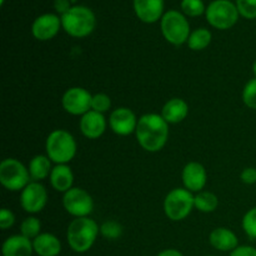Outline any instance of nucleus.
<instances>
[{"label":"nucleus","instance_id":"ddd939ff","mask_svg":"<svg viewBox=\"0 0 256 256\" xmlns=\"http://www.w3.org/2000/svg\"><path fill=\"white\" fill-rule=\"evenodd\" d=\"M110 126L118 135H129L136 130L138 122L134 112L128 108L115 109L110 115Z\"/></svg>","mask_w":256,"mask_h":256},{"label":"nucleus","instance_id":"39448f33","mask_svg":"<svg viewBox=\"0 0 256 256\" xmlns=\"http://www.w3.org/2000/svg\"><path fill=\"white\" fill-rule=\"evenodd\" d=\"M162 32L165 39L174 45H182L190 36V25L186 18L178 10H169L162 18Z\"/></svg>","mask_w":256,"mask_h":256},{"label":"nucleus","instance_id":"c85d7f7f","mask_svg":"<svg viewBox=\"0 0 256 256\" xmlns=\"http://www.w3.org/2000/svg\"><path fill=\"white\" fill-rule=\"evenodd\" d=\"M242 100L248 108L256 110V78L246 82L242 90Z\"/></svg>","mask_w":256,"mask_h":256},{"label":"nucleus","instance_id":"0eeeda50","mask_svg":"<svg viewBox=\"0 0 256 256\" xmlns=\"http://www.w3.org/2000/svg\"><path fill=\"white\" fill-rule=\"evenodd\" d=\"M194 199L192 192L188 189L172 190L166 195L164 202V210L166 216L172 222L184 220L194 208Z\"/></svg>","mask_w":256,"mask_h":256},{"label":"nucleus","instance_id":"f03ea898","mask_svg":"<svg viewBox=\"0 0 256 256\" xmlns=\"http://www.w3.org/2000/svg\"><path fill=\"white\" fill-rule=\"evenodd\" d=\"M99 232L100 228L92 219L78 218L68 228V244L75 252H86L94 245Z\"/></svg>","mask_w":256,"mask_h":256},{"label":"nucleus","instance_id":"f3484780","mask_svg":"<svg viewBox=\"0 0 256 256\" xmlns=\"http://www.w3.org/2000/svg\"><path fill=\"white\" fill-rule=\"evenodd\" d=\"M210 245L219 252H234L239 245L236 235L226 228H218L210 232Z\"/></svg>","mask_w":256,"mask_h":256},{"label":"nucleus","instance_id":"2eb2a0df","mask_svg":"<svg viewBox=\"0 0 256 256\" xmlns=\"http://www.w3.org/2000/svg\"><path fill=\"white\" fill-rule=\"evenodd\" d=\"M182 182L189 192H200L206 184V170L200 162H189L182 170Z\"/></svg>","mask_w":256,"mask_h":256},{"label":"nucleus","instance_id":"a878e982","mask_svg":"<svg viewBox=\"0 0 256 256\" xmlns=\"http://www.w3.org/2000/svg\"><path fill=\"white\" fill-rule=\"evenodd\" d=\"M182 10L185 15L192 18L200 16V15L206 12L202 0H182Z\"/></svg>","mask_w":256,"mask_h":256},{"label":"nucleus","instance_id":"6ab92c4d","mask_svg":"<svg viewBox=\"0 0 256 256\" xmlns=\"http://www.w3.org/2000/svg\"><path fill=\"white\" fill-rule=\"evenodd\" d=\"M34 252L39 256H58L62 252V242L55 235L44 232L32 240Z\"/></svg>","mask_w":256,"mask_h":256},{"label":"nucleus","instance_id":"393cba45","mask_svg":"<svg viewBox=\"0 0 256 256\" xmlns=\"http://www.w3.org/2000/svg\"><path fill=\"white\" fill-rule=\"evenodd\" d=\"M40 228H42V224L36 218H28L22 222L20 232H22V236L28 238V239H35L40 235Z\"/></svg>","mask_w":256,"mask_h":256},{"label":"nucleus","instance_id":"f704fd0d","mask_svg":"<svg viewBox=\"0 0 256 256\" xmlns=\"http://www.w3.org/2000/svg\"><path fill=\"white\" fill-rule=\"evenodd\" d=\"M70 4H72L70 0H55L54 6H55V10H56L59 14L64 15L65 12H68L70 9H72V5Z\"/></svg>","mask_w":256,"mask_h":256},{"label":"nucleus","instance_id":"412c9836","mask_svg":"<svg viewBox=\"0 0 256 256\" xmlns=\"http://www.w3.org/2000/svg\"><path fill=\"white\" fill-rule=\"evenodd\" d=\"M188 112H189V106L186 102L179 98H174L164 105L162 116L170 124H178L188 116Z\"/></svg>","mask_w":256,"mask_h":256},{"label":"nucleus","instance_id":"72a5a7b5","mask_svg":"<svg viewBox=\"0 0 256 256\" xmlns=\"http://www.w3.org/2000/svg\"><path fill=\"white\" fill-rule=\"evenodd\" d=\"M230 256H256V249L252 246H238L234 252H232Z\"/></svg>","mask_w":256,"mask_h":256},{"label":"nucleus","instance_id":"f257e3e1","mask_svg":"<svg viewBox=\"0 0 256 256\" xmlns=\"http://www.w3.org/2000/svg\"><path fill=\"white\" fill-rule=\"evenodd\" d=\"M169 122L158 114H145L138 122L136 139L140 146L150 152L162 150L169 136Z\"/></svg>","mask_w":256,"mask_h":256},{"label":"nucleus","instance_id":"7c9ffc66","mask_svg":"<svg viewBox=\"0 0 256 256\" xmlns=\"http://www.w3.org/2000/svg\"><path fill=\"white\" fill-rule=\"evenodd\" d=\"M110 106H112V100H110V98L106 94L100 92V94H96L92 96V109L94 112H102V114L104 112H108L110 109Z\"/></svg>","mask_w":256,"mask_h":256},{"label":"nucleus","instance_id":"473e14b6","mask_svg":"<svg viewBox=\"0 0 256 256\" xmlns=\"http://www.w3.org/2000/svg\"><path fill=\"white\" fill-rule=\"evenodd\" d=\"M242 182L245 184H255L256 182V169L255 168H246V169L242 170Z\"/></svg>","mask_w":256,"mask_h":256},{"label":"nucleus","instance_id":"1a4fd4ad","mask_svg":"<svg viewBox=\"0 0 256 256\" xmlns=\"http://www.w3.org/2000/svg\"><path fill=\"white\" fill-rule=\"evenodd\" d=\"M62 204L69 214L76 218L88 216L94 208V202L89 192L80 188H72L69 192H65Z\"/></svg>","mask_w":256,"mask_h":256},{"label":"nucleus","instance_id":"cd10ccee","mask_svg":"<svg viewBox=\"0 0 256 256\" xmlns=\"http://www.w3.org/2000/svg\"><path fill=\"white\" fill-rule=\"evenodd\" d=\"M100 232H102V235L105 239L116 240L118 238L122 236V225L115 222H105L100 226Z\"/></svg>","mask_w":256,"mask_h":256},{"label":"nucleus","instance_id":"f8f14e48","mask_svg":"<svg viewBox=\"0 0 256 256\" xmlns=\"http://www.w3.org/2000/svg\"><path fill=\"white\" fill-rule=\"evenodd\" d=\"M60 25H62V18L55 14H42L32 22V35L35 39L46 42L52 39L59 32Z\"/></svg>","mask_w":256,"mask_h":256},{"label":"nucleus","instance_id":"a211bd4d","mask_svg":"<svg viewBox=\"0 0 256 256\" xmlns=\"http://www.w3.org/2000/svg\"><path fill=\"white\" fill-rule=\"evenodd\" d=\"M2 252V256H32L34 246L28 238L22 235H12L5 240Z\"/></svg>","mask_w":256,"mask_h":256},{"label":"nucleus","instance_id":"4c0bfd02","mask_svg":"<svg viewBox=\"0 0 256 256\" xmlns=\"http://www.w3.org/2000/svg\"><path fill=\"white\" fill-rule=\"evenodd\" d=\"M2 4H4V0H2Z\"/></svg>","mask_w":256,"mask_h":256},{"label":"nucleus","instance_id":"7ed1b4c3","mask_svg":"<svg viewBox=\"0 0 256 256\" xmlns=\"http://www.w3.org/2000/svg\"><path fill=\"white\" fill-rule=\"evenodd\" d=\"M96 25V18L92 10L84 5H75L62 15V26L70 36L85 38L92 34Z\"/></svg>","mask_w":256,"mask_h":256},{"label":"nucleus","instance_id":"2f4dec72","mask_svg":"<svg viewBox=\"0 0 256 256\" xmlns=\"http://www.w3.org/2000/svg\"><path fill=\"white\" fill-rule=\"evenodd\" d=\"M14 214H12L10 210L2 209V212H0V228H2V230H6L9 229L10 226H12V225H14Z\"/></svg>","mask_w":256,"mask_h":256},{"label":"nucleus","instance_id":"4be33fe9","mask_svg":"<svg viewBox=\"0 0 256 256\" xmlns=\"http://www.w3.org/2000/svg\"><path fill=\"white\" fill-rule=\"evenodd\" d=\"M52 170L50 159L48 156H44V155H36V156L32 158L29 164L30 178L35 182H39V180L48 178Z\"/></svg>","mask_w":256,"mask_h":256},{"label":"nucleus","instance_id":"4468645a","mask_svg":"<svg viewBox=\"0 0 256 256\" xmlns=\"http://www.w3.org/2000/svg\"><path fill=\"white\" fill-rule=\"evenodd\" d=\"M134 12L142 22H156L164 15V0H134Z\"/></svg>","mask_w":256,"mask_h":256},{"label":"nucleus","instance_id":"9d476101","mask_svg":"<svg viewBox=\"0 0 256 256\" xmlns=\"http://www.w3.org/2000/svg\"><path fill=\"white\" fill-rule=\"evenodd\" d=\"M92 96L82 88H72L62 96V106L72 115H84L90 112Z\"/></svg>","mask_w":256,"mask_h":256},{"label":"nucleus","instance_id":"9b49d317","mask_svg":"<svg viewBox=\"0 0 256 256\" xmlns=\"http://www.w3.org/2000/svg\"><path fill=\"white\" fill-rule=\"evenodd\" d=\"M46 189L39 182H30L25 186V189H22L20 202H22V206L25 212H32V214L42 212L46 205Z\"/></svg>","mask_w":256,"mask_h":256},{"label":"nucleus","instance_id":"c9c22d12","mask_svg":"<svg viewBox=\"0 0 256 256\" xmlns=\"http://www.w3.org/2000/svg\"><path fill=\"white\" fill-rule=\"evenodd\" d=\"M156 256H184L179 250H175V249H166V250H162V252H159Z\"/></svg>","mask_w":256,"mask_h":256},{"label":"nucleus","instance_id":"58836bf2","mask_svg":"<svg viewBox=\"0 0 256 256\" xmlns=\"http://www.w3.org/2000/svg\"><path fill=\"white\" fill-rule=\"evenodd\" d=\"M209 256H215V255H209Z\"/></svg>","mask_w":256,"mask_h":256},{"label":"nucleus","instance_id":"b1692460","mask_svg":"<svg viewBox=\"0 0 256 256\" xmlns=\"http://www.w3.org/2000/svg\"><path fill=\"white\" fill-rule=\"evenodd\" d=\"M219 205L218 196L212 192H202L198 194L194 199V206L202 212H212Z\"/></svg>","mask_w":256,"mask_h":256},{"label":"nucleus","instance_id":"20e7f679","mask_svg":"<svg viewBox=\"0 0 256 256\" xmlns=\"http://www.w3.org/2000/svg\"><path fill=\"white\" fill-rule=\"evenodd\" d=\"M48 158L52 162L66 164L76 154V142L70 132L65 130H54L46 139Z\"/></svg>","mask_w":256,"mask_h":256},{"label":"nucleus","instance_id":"c756f323","mask_svg":"<svg viewBox=\"0 0 256 256\" xmlns=\"http://www.w3.org/2000/svg\"><path fill=\"white\" fill-rule=\"evenodd\" d=\"M242 229L252 239H256V208H252L242 219Z\"/></svg>","mask_w":256,"mask_h":256},{"label":"nucleus","instance_id":"dca6fc26","mask_svg":"<svg viewBox=\"0 0 256 256\" xmlns=\"http://www.w3.org/2000/svg\"><path fill=\"white\" fill-rule=\"evenodd\" d=\"M106 128V122L102 112L90 110L80 119V130L89 139H98L102 136Z\"/></svg>","mask_w":256,"mask_h":256},{"label":"nucleus","instance_id":"423d86ee","mask_svg":"<svg viewBox=\"0 0 256 256\" xmlns=\"http://www.w3.org/2000/svg\"><path fill=\"white\" fill-rule=\"evenodd\" d=\"M206 20L212 26L226 30L234 26L239 19V12L235 2L230 0H214L206 8Z\"/></svg>","mask_w":256,"mask_h":256},{"label":"nucleus","instance_id":"e433bc0d","mask_svg":"<svg viewBox=\"0 0 256 256\" xmlns=\"http://www.w3.org/2000/svg\"><path fill=\"white\" fill-rule=\"evenodd\" d=\"M252 72H254L255 78H256V60L254 62V65H252Z\"/></svg>","mask_w":256,"mask_h":256},{"label":"nucleus","instance_id":"aec40b11","mask_svg":"<svg viewBox=\"0 0 256 256\" xmlns=\"http://www.w3.org/2000/svg\"><path fill=\"white\" fill-rule=\"evenodd\" d=\"M50 182L56 192H69L74 182V175H72V169L65 164H59L52 168V172H50Z\"/></svg>","mask_w":256,"mask_h":256},{"label":"nucleus","instance_id":"6e6552de","mask_svg":"<svg viewBox=\"0 0 256 256\" xmlns=\"http://www.w3.org/2000/svg\"><path fill=\"white\" fill-rule=\"evenodd\" d=\"M30 180L29 169L16 159H5L0 164V182L12 192L25 189Z\"/></svg>","mask_w":256,"mask_h":256},{"label":"nucleus","instance_id":"5701e85b","mask_svg":"<svg viewBox=\"0 0 256 256\" xmlns=\"http://www.w3.org/2000/svg\"><path fill=\"white\" fill-rule=\"evenodd\" d=\"M210 42H212V32L205 28L194 30L188 39V45L190 49L195 50V52L204 50L205 48L209 46Z\"/></svg>","mask_w":256,"mask_h":256},{"label":"nucleus","instance_id":"bb28decb","mask_svg":"<svg viewBox=\"0 0 256 256\" xmlns=\"http://www.w3.org/2000/svg\"><path fill=\"white\" fill-rule=\"evenodd\" d=\"M238 12L245 19H256V0H236Z\"/></svg>","mask_w":256,"mask_h":256}]
</instances>
